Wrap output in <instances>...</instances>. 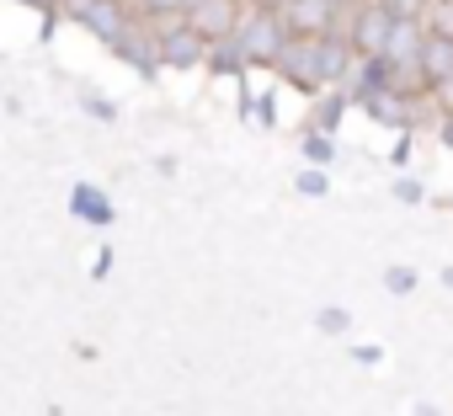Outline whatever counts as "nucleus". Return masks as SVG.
<instances>
[{"label": "nucleus", "instance_id": "1", "mask_svg": "<svg viewBox=\"0 0 453 416\" xmlns=\"http://www.w3.org/2000/svg\"><path fill=\"white\" fill-rule=\"evenodd\" d=\"M241 54H251V59H283V22L273 12H257L246 22V33H241Z\"/></svg>", "mask_w": 453, "mask_h": 416}, {"label": "nucleus", "instance_id": "2", "mask_svg": "<svg viewBox=\"0 0 453 416\" xmlns=\"http://www.w3.org/2000/svg\"><path fill=\"white\" fill-rule=\"evenodd\" d=\"M389 33H395V17H389V6H373V12H363V17H357V33H352V43H357V54H373V59H384V49H389Z\"/></svg>", "mask_w": 453, "mask_h": 416}, {"label": "nucleus", "instance_id": "3", "mask_svg": "<svg viewBox=\"0 0 453 416\" xmlns=\"http://www.w3.org/2000/svg\"><path fill=\"white\" fill-rule=\"evenodd\" d=\"M235 27V0H197L192 6V33L197 38H224Z\"/></svg>", "mask_w": 453, "mask_h": 416}, {"label": "nucleus", "instance_id": "4", "mask_svg": "<svg viewBox=\"0 0 453 416\" xmlns=\"http://www.w3.org/2000/svg\"><path fill=\"white\" fill-rule=\"evenodd\" d=\"M283 75L294 81V86H320V43H299V49H283Z\"/></svg>", "mask_w": 453, "mask_h": 416}, {"label": "nucleus", "instance_id": "5", "mask_svg": "<svg viewBox=\"0 0 453 416\" xmlns=\"http://www.w3.org/2000/svg\"><path fill=\"white\" fill-rule=\"evenodd\" d=\"M331 22V0H294L288 6V27L294 33H320Z\"/></svg>", "mask_w": 453, "mask_h": 416}, {"label": "nucleus", "instance_id": "6", "mask_svg": "<svg viewBox=\"0 0 453 416\" xmlns=\"http://www.w3.org/2000/svg\"><path fill=\"white\" fill-rule=\"evenodd\" d=\"M421 33H416V22H395V33H389V49H384V59L389 65H405V59H421Z\"/></svg>", "mask_w": 453, "mask_h": 416}, {"label": "nucleus", "instance_id": "7", "mask_svg": "<svg viewBox=\"0 0 453 416\" xmlns=\"http://www.w3.org/2000/svg\"><path fill=\"white\" fill-rule=\"evenodd\" d=\"M421 70H426L432 81H453V43H448V38H432V43L421 49Z\"/></svg>", "mask_w": 453, "mask_h": 416}, {"label": "nucleus", "instance_id": "8", "mask_svg": "<svg viewBox=\"0 0 453 416\" xmlns=\"http://www.w3.org/2000/svg\"><path fill=\"white\" fill-rule=\"evenodd\" d=\"M102 38H123V17H118V6H107V0H91V6L81 12Z\"/></svg>", "mask_w": 453, "mask_h": 416}, {"label": "nucleus", "instance_id": "9", "mask_svg": "<svg viewBox=\"0 0 453 416\" xmlns=\"http://www.w3.org/2000/svg\"><path fill=\"white\" fill-rule=\"evenodd\" d=\"M165 59L181 65V70L197 65V33H171V38H165Z\"/></svg>", "mask_w": 453, "mask_h": 416}, {"label": "nucleus", "instance_id": "10", "mask_svg": "<svg viewBox=\"0 0 453 416\" xmlns=\"http://www.w3.org/2000/svg\"><path fill=\"white\" fill-rule=\"evenodd\" d=\"M347 70V49L342 43H320V81H336Z\"/></svg>", "mask_w": 453, "mask_h": 416}, {"label": "nucleus", "instance_id": "11", "mask_svg": "<svg viewBox=\"0 0 453 416\" xmlns=\"http://www.w3.org/2000/svg\"><path fill=\"white\" fill-rule=\"evenodd\" d=\"M432 27H437V38L453 43V0H437V6H432Z\"/></svg>", "mask_w": 453, "mask_h": 416}, {"label": "nucleus", "instance_id": "12", "mask_svg": "<svg viewBox=\"0 0 453 416\" xmlns=\"http://www.w3.org/2000/svg\"><path fill=\"white\" fill-rule=\"evenodd\" d=\"M75 208H81V214H91V220H107V208H102V203H96V192H86V187L75 192Z\"/></svg>", "mask_w": 453, "mask_h": 416}, {"label": "nucleus", "instance_id": "13", "mask_svg": "<svg viewBox=\"0 0 453 416\" xmlns=\"http://www.w3.org/2000/svg\"><path fill=\"white\" fill-rule=\"evenodd\" d=\"M235 54H241V49H224V54H219L213 65H219V70H241V59H235Z\"/></svg>", "mask_w": 453, "mask_h": 416}, {"label": "nucleus", "instance_id": "14", "mask_svg": "<svg viewBox=\"0 0 453 416\" xmlns=\"http://www.w3.org/2000/svg\"><path fill=\"white\" fill-rule=\"evenodd\" d=\"M299 187H304V192H326V176H320V171H310V176H304Z\"/></svg>", "mask_w": 453, "mask_h": 416}, {"label": "nucleus", "instance_id": "15", "mask_svg": "<svg viewBox=\"0 0 453 416\" xmlns=\"http://www.w3.org/2000/svg\"><path fill=\"white\" fill-rule=\"evenodd\" d=\"M144 6H150V12H176L181 0H144Z\"/></svg>", "mask_w": 453, "mask_h": 416}, {"label": "nucleus", "instance_id": "16", "mask_svg": "<svg viewBox=\"0 0 453 416\" xmlns=\"http://www.w3.org/2000/svg\"><path fill=\"white\" fill-rule=\"evenodd\" d=\"M442 91H448V107H453V81H442Z\"/></svg>", "mask_w": 453, "mask_h": 416}, {"label": "nucleus", "instance_id": "17", "mask_svg": "<svg viewBox=\"0 0 453 416\" xmlns=\"http://www.w3.org/2000/svg\"><path fill=\"white\" fill-rule=\"evenodd\" d=\"M33 6H43V12H49V6H54V0H33Z\"/></svg>", "mask_w": 453, "mask_h": 416}, {"label": "nucleus", "instance_id": "18", "mask_svg": "<svg viewBox=\"0 0 453 416\" xmlns=\"http://www.w3.org/2000/svg\"><path fill=\"white\" fill-rule=\"evenodd\" d=\"M448 144H453V123H448Z\"/></svg>", "mask_w": 453, "mask_h": 416}]
</instances>
